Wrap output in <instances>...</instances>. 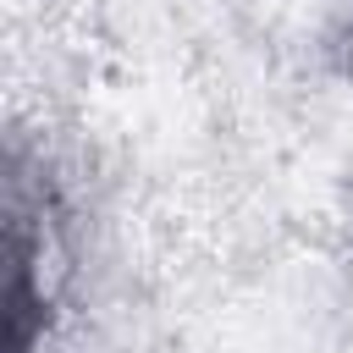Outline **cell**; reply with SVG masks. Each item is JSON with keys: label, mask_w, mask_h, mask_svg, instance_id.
<instances>
[{"label": "cell", "mask_w": 353, "mask_h": 353, "mask_svg": "<svg viewBox=\"0 0 353 353\" xmlns=\"http://www.w3.org/2000/svg\"><path fill=\"white\" fill-rule=\"evenodd\" d=\"M342 39H347V66H353V0H347V33Z\"/></svg>", "instance_id": "obj_1"}]
</instances>
